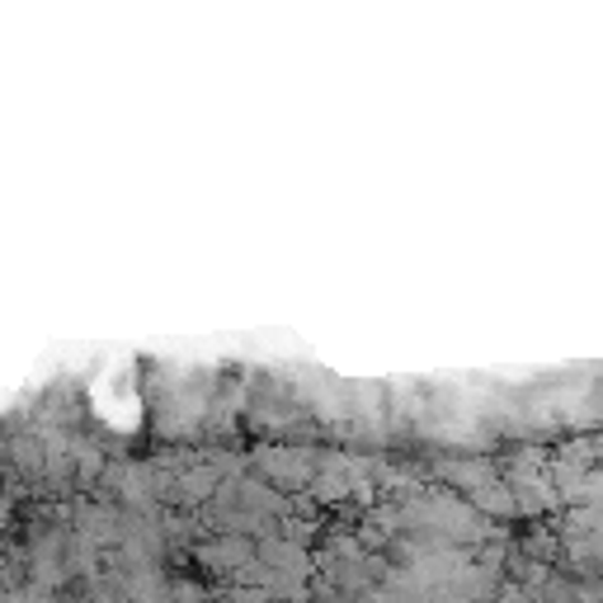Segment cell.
Instances as JSON below:
<instances>
[{
    "mask_svg": "<svg viewBox=\"0 0 603 603\" xmlns=\"http://www.w3.org/2000/svg\"><path fill=\"white\" fill-rule=\"evenodd\" d=\"M199 561L212 565V571H241V565H251V561H255V547L236 533V538H222V542L203 547Z\"/></svg>",
    "mask_w": 603,
    "mask_h": 603,
    "instance_id": "obj_1",
    "label": "cell"
}]
</instances>
